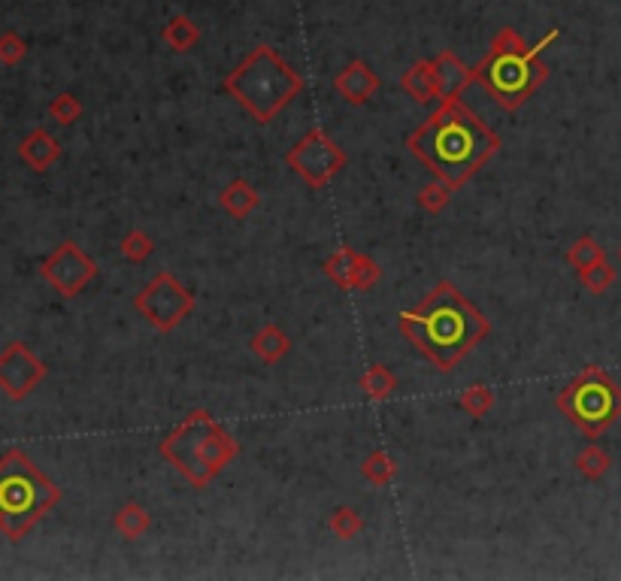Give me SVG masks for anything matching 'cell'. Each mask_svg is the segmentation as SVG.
I'll return each instance as SVG.
<instances>
[{"label": "cell", "instance_id": "obj_16", "mask_svg": "<svg viewBox=\"0 0 621 581\" xmlns=\"http://www.w3.org/2000/svg\"><path fill=\"white\" fill-rule=\"evenodd\" d=\"M249 348H252V355H255L261 364L273 367V364H279V361L291 352V336H288L276 321H267V324L258 327L255 336L249 339Z\"/></svg>", "mask_w": 621, "mask_h": 581}, {"label": "cell", "instance_id": "obj_31", "mask_svg": "<svg viewBox=\"0 0 621 581\" xmlns=\"http://www.w3.org/2000/svg\"><path fill=\"white\" fill-rule=\"evenodd\" d=\"M25 55H28V43L16 31H4V34H0V64L16 67V64L25 61Z\"/></svg>", "mask_w": 621, "mask_h": 581}, {"label": "cell", "instance_id": "obj_20", "mask_svg": "<svg viewBox=\"0 0 621 581\" xmlns=\"http://www.w3.org/2000/svg\"><path fill=\"white\" fill-rule=\"evenodd\" d=\"M397 473H400V463H397V457H394L391 451H385V448L370 451L367 460L361 463V476H364V482H370V485H376V488H388V485L397 479Z\"/></svg>", "mask_w": 621, "mask_h": 581}, {"label": "cell", "instance_id": "obj_12", "mask_svg": "<svg viewBox=\"0 0 621 581\" xmlns=\"http://www.w3.org/2000/svg\"><path fill=\"white\" fill-rule=\"evenodd\" d=\"M325 276L337 288H343V291H370L379 282L382 270H379V264L370 255L355 252L352 246H340L325 261Z\"/></svg>", "mask_w": 621, "mask_h": 581}, {"label": "cell", "instance_id": "obj_28", "mask_svg": "<svg viewBox=\"0 0 621 581\" xmlns=\"http://www.w3.org/2000/svg\"><path fill=\"white\" fill-rule=\"evenodd\" d=\"M49 115L58 125L70 128V125H76L82 119V100L76 94H70V91H61V94H55L49 100Z\"/></svg>", "mask_w": 621, "mask_h": 581}, {"label": "cell", "instance_id": "obj_23", "mask_svg": "<svg viewBox=\"0 0 621 581\" xmlns=\"http://www.w3.org/2000/svg\"><path fill=\"white\" fill-rule=\"evenodd\" d=\"M573 467H576V473L582 476V479H588V482H600L609 470H612V454L606 451V448H600V445H585L579 454H576V460H573Z\"/></svg>", "mask_w": 621, "mask_h": 581}, {"label": "cell", "instance_id": "obj_1", "mask_svg": "<svg viewBox=\"0 0 621 581\" xmlns=\"http://www.w3.org/2000/svg\"><path fill=\"white\" fill-rule=\"evenodd\" d=\"M406 149L434 173V179L458 191L497 155L500 137L458 97L440 100L425 125L406 137Z\"/></svg>", "mask_w": 621, "mask_h": 581}, {"label": "cell", "instance_id": "obj_13", "mask_svg": "<svg viewBox=\"0 0 621 581\" xmlns=\"http://www.w3.org/2000/svg\"><path fill=\"white\" fill-rule=\"evenodd\" d=\"M379 76H376V70L367 64V61H361V58H355V61H349L337 76H334V91L346 100V103H352V106H361V103H367L376 91H379Z\"/></svg>", "mask_w": 621, "mask_h": 581}, {"label": "cell", "instance_id": "obj_25", "mask_svg": "<svg viewBox=\"0 0 621 581\" xmlns=\"http://www.w3.org/2000/svg\"><path fill=\"white\" fill-rule=\"evenodd\" d=\"M494 403H497V397H494V391H491L488 385H470V388H464V391L458 394V406H461L470 418H476V421H482L485 415H491Z\"/></svg>", "mask_w": 621, "mask_h": 581}, {"label": "cell", "instance_id": "obj_17", "mask_svg": "<svg viewBox=\"0 0 621 581\" xmlns=\"http://www.w3.org/2000/svg\"><path fill=\"white\" fill-rule=\"evenodd\" d=\"M400 88L409 94V100H416L419 106H431L437 97V76H434V61L422 58L400 76Z\"/></svg>", "mask_w": 621, "mask_h": 581}, {"label": "cell", "instance_id": "obj_14", "mask_svg": "<svg viewBox=\"0 0 621 581\" xmlns=\"http://www.w3.org/2000/svg\"><path fill=\"white\" fill-rule=\"evenodd\" d=\"M434 61V76H437V97L440 100H458L470 85H473V67H467L455 52H440Z\"/></svg>", "mask_w": 621, "mask_h": 581}, {"label": "cell", "instance_id": "obj_30", "mask_svg": "<svg viewBox=\"0 0 621 581\" xmlns=\"http://www.w3.org/2000/svg\"><path fill=\"white\" fill-rule=\"evenodd\" d=\"M452 191H455V188H449L446 182L434 179V182H428V185L419 191L416 203H419L428 215H440V212L452 203Z\"/></svg>", "mask_w": 621, "mask_h": 581}, {"label": "cell", "instance_id": "obj_24", "mask_svg": "<svg viewBox=\"0 0 621 581\" xmlns=\"http://www.w3.org/2000/svg\"><path fill=\"white\" fill-rule=\"evenodd\" d=\"M600 261H606V249H603L591 234L573 240L570 249H567V264H570L576 273H582V270H588V267H594V264H600Z\"/></svg>", "mask_w": 621, "mask_h": 581}, {"label": "cell", "instance_id": "obj_6", "mask_svg": "<svg viewBox=\"0 0 621 581\" xmlns=\"http://www.w3.org/2000/svg\"><path fill=\"white\" fill-rule=\"evenodd\" d=\"M549 64L534 52H506L488 46L473 67V85H482L503 112H519L549 79Z\"/></svg>", "mask_w": 621, "mask_h": 581}, {"label": "cell", "instance_id": "obj_9", "mask_svg": "<svg viewBox=\"0 0 621 581\" xmlns=\"http://www.w3.org/2000/svg\"><path fill=\"white\" fill-rule=\"evenodd\" d=\"M197 300L194 294L170 273V270H161L137 297H134V309L161 333H170L176 330L191 312H194Z\"/></svg>", "mask_w": 621, "mask_h": 581}, {"label": "cell", "instance_id": "obj_27", "mask_svg": "<svg viewBox=\"0 0 621 581\" xmlns=\"http://www.w3.org/2000/svg\"><path fill=\"white\" fill-rule=\"evenodd\" d=\"M119 249H122V255L131 264H143V261H149L155 255V240L146 234V230L134 227V230H128V234L122 237V246Z\"/></svg>", "mask_w": 621, "mask_h": 581}, {"label": "cell", "instance_id": "obj_33", "mask_svg": "<svg viewBox=\"0 0 621 581\" xmlns=\"http://www.w3.org/2000/svg\"><path fill=\"white\" fill-rule=\"evenodd\" d=\"M618 261H621V249H618Z\"/></svg>", "mask_w": 621, "mask_h": 581}, {"label": "cell", "instance_id": "obj_22", "mask_svg": "<svg viewBox=\"0 0 621 581\" xmlns=\"http://www.w3.org/2000/svg\"><path fill=\"white\" fill-rule=\"evenodd\" d=\"M358 388L364 391L367 400L382 403V400H388V397L397 391V376H394L385 364H370V367L364 370V376L358 379Z\"/></svg>", "mask_w": 621, "mask_h": 581}, {"label": "cell", "instance_id": "obj_26", "mask_svg": "<svg viewBox=\"0 0 621 581\" xmlns=\"http://www.w3.org/2000/svg\"><path fill=\"white\" fill-rule=\"evenodd\" d=\"M328 530H331L337 539L352 542V539L364 530V518H361V512L352 509V506H337V509L331 512V518H328Z\"/></svg>", "mask_w": 621, "mask_h": 581}, {"label": "cell", "instance_id": "obj_5", "mask_svg": "<svg viewBox=\"0 0 621 581\" xmlns=\"http://www.w3.org/2000/svg\"><path fill=\"white\" fill-rule=\"evenodd\" d=\"M58 503L61 488L25 451L10 448L0 457V533L7 539H25Z\"/></svg>", "mask_w": 621, "mask_h": 581}, {"label": "cell", "instance_id": "obj_8", "mask_svg": "<svg viewBox=\"0 0 621 581\" xmlns=\"http://www.w3.org/2000/svg\"><path fill=\"white\" fill-rule=\"evenodd\" d=\"M349 164L346 149L328 137L325 128H313L306 131L288 152H285V167H291L303 185H309L313 191L331 185Z\"/></svg>", "mask_w": 621, "mask_h": 581}, {"label": "cell", "instance_id": "obj_29", "mask_svg": "<svg viewBox=\"0 0 621 581\" xmlns=\"http://www.w3.org/2000/svg\"><path fill=\"white\" fill-rule=\"evenodd\" d=\"M576 276H579V282H582V288L588 294H606L615 285V279H618V273H615V267L609 261H600V264H594V267H588V270H582Z\"/></svg>", "mask_w": 621, "mask_h": 581}, {"label": "cell", "instance_id": "obj_15", "mask_svg": "<svg viewBox=\"0 0 621 581\" xmlns=\"http://www.w3.org/2000/svg\"><path fill=\"white\" fill-rule=\"evenodd\" d=\"M19 158H22L34 173H46V170L61 158V143H58L46 128H34V131L19 143Z\"/></svg>", "mask_w": 621, "mask_h": 581}, {"label": "cell", "instance_id": "obj_3", "mask_svg": "<svg viewBox=\"0 0 621 581\" xmlns=\"http://www.w3.org/2000/svg\"><path fill=\"white\" fill-rule=\"evenodd\" d=\"M158 454L191 485L210 488L240 454V439H234L206 409H191L161 442Z\"/></svg>", "mask_w": 621, "mask_h": 581}, {"label": "cell", "instance_id": "obj_18", "mask_svg": "<svg viewBox=\"0 0 621 581\" xmlns=\"http://www.w3.org/2000/svg\"><path fill=\"white\" fill-rule=\"evenodd\" d=\"M219 206H222L231 218L246 221V218L261 206V194H258V188H255L249 179L237 176V179H231V182L222 188V194H219Z\"/></svg>", "mask_w": 621, "mask_h": 581}, {"label": "cell", "instance_id": "obj_7", "mask_svg": "<svg viewBox=\"0 0 621 581\" xmlns=\"http://www.w3.org/2000/svg\"><path fill=\"white\" fill-rule=\"evenodd\" d=\"M561 415L588 439L606 433L621 421V385L603 367H585L555 397Z\"/></svg>", "mask_w": 621, "mask_h": 581}, {"label": "cell", "instance_id": "obj_4", "mask_svg": "<svg viewBox=\"0 0 621 581\" xmlns=\"http://www.w3.org/2000/svg\"><path fill=\"white\" fill-rule=\"evenodd\" d=\"M225 91L258 125H270L303 91V76L273 46L261 43L225 76Z\"/></svg>", "mask_w": 621, "mask_h": 581}, {"label": "cell", "instance_id": "obj_21", "mask_svg": "<svg viewBox=\"0 0 621 581\" xmlns=\"http://www.w3.org/2000/svg\"><path fill=\"white\" fill-rule=\"evenodd\" d=\"M161 40H164L173 52L185 55V52H191V49L200 43V28H197L188 16L176 13V16H170L167 25L161 28Z\"/></svg>", "mask_w": 621, "mask_h": 581}, {"label": "cell", "instance_id": "obj_11", "mask_svg": "<svg viewBox=\"0 0 621 581\" xmlns=\"http://www.w3.org/2000/svg\"><path fill=\"white\" fill-rule=\"evenodd\" d=\"M46 376H49V367L25 342H10L4 352H0V391L13 403H22Z\"/></svg>", "mask_w": 621, "mask_h": 581}, {"label": "cell", "instance_id": "obj_19", "mask_svg": "<svg viewBox=\"0 0 621 581\" xmlns=\"http://www.w3.org/2000/svg\"><path fill=\"white\" fill-rule=\"evenodd\" d=\"M113 527L119 530L122 539L128 542H137L140 536H146L152 530V515L143 503L137 500H128L125 506H119V512L113 515Z\"/></svg>", "mask_w": 621, "mask_h": 581}, {"label": "cell", "instance_id": "obj_2", "mask_svg": "<svg viewBox=\"0 0 621 581\" xmlns=\"http://www.w3.org/2000/svg\"><path fill=\"white\" fill-rule=\"evenodd\" d=\"M397 330L440 370L452 373L479 342L491 336V318L449 279L437 282L416 309L397 315Z\"/></svg>", "mask_w": 621, "mask_h": 581}, {"label": "cell", "instance_id": "obj_32", "mask_svg": "<svg viewBox=\"0 0 621 581\" xmlns=\"http://www.w3.org/2000/svg\"><path fill=\"white\" fill-rule=\"evenodd\" d=\"M558 37H561V31H558V28H552V31H549V34H546V37L534 46V52H537V55H543V52H546V49H549Z\"/></svg>", "mask_w": 621, "mask_h": 581}, {"label": "cell", "instance_id": "obj_10", "mask_svg": "<svg viewBox=\"0 0 621 581\" xmlns=\"http://www.w3.org/2000/svg\"><path fill=\"white\" fill-rule=\"evenodd\" d=\"M40 276L61 294V297H76L85 291V285L97 276L94 258H88L76 243H61L49 258L40 261Z\"/></svg>", "mask_w": 621, "mask_h": 581}]
</instances>
